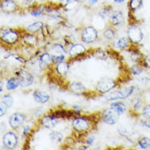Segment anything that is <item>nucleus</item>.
<instances>
[{"instance_id":"nucleus-7","label":"nucleus","mask_w":150,"mask_h":150,"mask_svg":"<svg viewBox=\"0 0 150 150\" xmlns=\"http://www.w3.org/2000/svg\"><path fill=\"white\" fill-rule=\"evenodd\" d=\"M81 40L86 44H92L98 39V32L95 27L92 25H87L82 30L81 32Z\"/></svg>"},{"instance_id":"nucleus-19","label":"nucleus","mask_w":150,"mask_h":150,"mask_svg":"<svg viewBox=\"0 0 150 150\" xmlns=\"http://www.w3.org/2000/svg\"><path fill=\"white\" fill-rule=\"evenodd\" d=\"M145 105L144 98L141 97H135L131 101V110L134 112V113L139 114L141 112L144 106Z\"/></svg>"},{"instance_id":"nucleus-27","label":"nucleus","mask_w":150,"mask_h":150,"mask_svg":"<svg viewBox=\"0 0 150 150\" xmlns=\"http://www.w3.org/2000/svg\"><path fill=\"white\" fill-rule=\"evenodd\" d=\"M110 108L117 112L119 115H122L123 113H125L126 111V106L124 103L122 102H113L111 103Z\"/></svg>"},{"instance_id":"nucleus-3","label":"nucleus","mask_w":150,"mask_h":150,"mask_svg":"<svg viewBox=\"0 0 150 150\" xmlns=\"http://www.w3.org/2000/svg\"><path fill=\"white\" fill-rule=\"evenodd\" d=\"M21 39L19 32L12 28H4L1 30V41L8 45H14L18 43Z\"/></svg>"},{"instance_id":"nucleus-2","label":"nucleus","mask_w":150,"mask_h":150,"mask_svg":"<svg viewBox=\"0 0 150 150\" xmlns=\"http://www.w3.org/2000/svg\"><path fill=\"white\" fill-rule=\"evenodd\" d=\"M135 86L134 85H129L127 87L122 88V89L114 90L109 93L105 97V99L108 102L117 101V100H123L130 97L134 93Z\"/></svg>"},{"instance_id":"nucleus-14","label":"nucleus","mask_w":150,"mask_h":150,"mask_svg":"<svg viewBox=\"0 0 150 150\" xmlns=\"http://www.w3.org/2000/svg\"><path fill=\"white\" fill-rule=\"evenodd\" d=\"M87 49L84 45L80 43H76L73 44L70 47L68 54L71 58H76V57H81L86 53Z\"/></svg>"},{"instance_id":"nucleus-29","label":"nucleus","mask_w":150,"mask_h":150,"mask_svg":"<svg viewBox=\"0 0 150 150\" xmlns=\"http://www.w3.org/2000/svg\"><path fill=\"white\" fill-rule=\"evenodd\" d=\"M138 145L141 149H150V138L147 136H141L138 139Z\"/></svg>"},{"instance_id":"nucleus-33","label":"nucleus","mask_w":150,"mask_h":150,"mask_svg":"<svg viewBox=\"0 0 150 150\" xmlns=\"http://www.w3.org/2000/svg\"><path fill=\"white\" fill-rule=\"evenodd\" d=\"M141 116L144 120H150V103L144 106L141 111Z\"/></svg>"},{"instance_id":"nucleus-40","label":"nucleus","mask_w":150,"mask_h":150,"mask_svg":"<svg viewBox=\"0 0 150 150\" xmlns=\"http://www.w3.org/2000/svg\"><path fill=\"white\" fill-rule=\"evenodd\" d=\"M31 130H32L31 126H29V125L25 126L24 128H23V130H22V135H23L24 137H26L27 135H29V134H30V133Z\"/></svg>"},{"instance_id":"nucleus-43","label":"nucleus","mask_w":150,"mask_h":150,"mask_svg":"<svg viewBox=\"0 0 150 150\" xmlns=\"http://www.w3.org/2000/svg\"><path fill=\"white\" fill-rule=\"evenodd\" d=\"M72 108H73V112L76 113V115H80L82 111V107L80 105H74Z\"/></svg>"},{"instance_id":"nucleus-44","label":"nucleus","mask_w":150,"mask_h":150,"mask_svg":"<svg viewBox=\"0 0 150 150\" xmlns=\"http://www.w3.org/2000/svg\"><path fill=\"white\" fill-rule=\"evenodd\" d=\"M98 2V0H87V4L89 7H93L94 5H96Z\"/></svg>"},{"instance_id":"nucleus-35","label":"nucleus","mask_w":150,"mask_h":150,"mask_svg":"<svg viewBox=\"0 0 150 150\" xmlns=\"http://www.w3.org/2000/svg\"><path fill=\"white\" fill-rule=\"evenodd\" d=\"M94 56L100 60H106L108 58V54L106 53L105 51L102 50L101 49H98L95 51Z\"/></svg>"},{"instance_id":"nucleus-15","label":"nucleus","mask_w":150,"mask_h":150,"mask_svg":"<svg viewBox=\"0 0 150 150\" xmlns=\"http://www.w3.org/2000/svg\"><path fill=\"white\" fill-rule=\"evenodd\" d=\"M53 55L48 52H45L40 55L39 57V67L41 70L48 69L50 66L53 64Z\"/></svg>"},{"instance_id":"nucleus-6","label":"nucleus","mask_w":150,"mask_h":150,"mask_svg":"<svg viewBox=\"0 0 150 150\" xmlns=\"http://www.w3.org/2000/svg\"><path fill=\"white\" fill-rule=\"evenodd\" d=\"M117 82L116 80L110 77H103L96 85L95 89L98 93H108L111 92L117 86Z\"/></svg>"},{"instance_id":"nucleus-30","label":"nucleus","mask_w":150,"mask_h":150,"mask_svg":"<svg viewBox=\"0 0 150 150\" xmlns=\"http://www.w3.org/2000/svg\"><path fill=\"white\" fill-rule=\"evenodd\" d=\"M113 10L111 6H104L102 8L99 9L98 11V16H100L103 19H106L107 17H109L110 14L112 13Z\"/></svg>"},{"instance_id":"nucleus-36","label":"nucleus","mask_w":150,"mask_h":150,"mask_svg":"<svg viewBox=\"0 0 150 150\" xmlns=\"http://www.w3.org/2000/svg\"><path fill=\"white\" fill-rule=\"evenodd\" d=\"M65 54H54L52 57V59H53V65H56L57 63L65 61Z\"/></svg>"},{"instance_id":"nucleus-38","label":"nucleus","mask_w":150,"mask_h":150,"mask_svg":"<svg viewBox=\"0 0 150 150\" xmlns=\"http://www.w3.org/2000/svg\"><path fill=\"white\" fill-rule=\"evenodd\" d=\"M76 0H59V4L62 8H67L68 5L73 4Z\"/></svg>"},{"instance_id":"nucleus-16","label":"nucleus","mask_w":150,"mask_h":150,"mask_svg":"<svg viewBox=\"0 0 150 150\" xmlns=\"http://www.w3.org/2000/svg\"><path fill=\"white\" fill-rule=\"evenodd\" d=\"M32 96L34 100L40 104H45L46 103H48L50 99V95L49 93L43 90H40V89L35 90L33 92Z\"/></svg>"},{"instance_id":"nucleus-13","label":"nucleus","mask_w":150,"mask_h":150,"mask_svg":"<svg viewBox=\"0 0 150 150\" xmlns=\"http://www.w3.org/2000/svg\"><path fill=\"white\" fill-rule=\"evenodd\" d=\"M110 25L116 27L124 23L125 16L121 10H113L108 17Z\"/></svg>"},{"instance_id":"nucleus-26","label":"nucleus","mask_w":150,"mask_h":150,"mask_svg":"<svg viewBox=\"0 0 150 150\" xmlns=\"http://www.w3.org/2000/svg\"><path fill=\"white\" fill-rule=\"evenodd\" d=\"M116 35H117L116 30H115L113 26H112V25L107 27V28L103 30V38L105 39L106 40L108 41L113 40L114 39L116 38Z\"/></svg>"},{"instance_id":"nucleus-11","label":"nucleus","mask_w":150,"mask_h":150,"mask_svg":"<svg viewBox=\"0 0 150 150\" xmlns=\"http://www.w3.org/2000/svg\"><path fill=\"white\" fill-rule=\"evenodd\" d=\"M25 115L22 112H14L12 113L8 119L9 126L12 130H17L21 126H23L25 122Z\"/></svg>"},{"instance_id":"nucleus-18","label":"nucleus","mask_w":150,"mask_h":150,"mask_svg":"<svg viewBox=\"0 0 150 150\" xmlns=\"http://www.w3.org/2000/svg\"><path fill=\"white\" fill-rule=\"evenodd\" d=\"M21 41L25 45L30 46V47L36 45L37 41H38V39L35 36V35L28 32V31L25 32L22 35H21Z\"/></svg>"},{"instance_id":"nucleus-45","label":"nucleus","mask_w":150,"mask_h":150,"mask_svg":"<svg viewBox=\"0 0 150 150\" xmlns=\"http://www.w3.org/2000/svg\"><path fill=\"white\" fill-rule=\"evenodd\" d=\"M114 3H116V4H122V3H124V2H126V0H113Z\"/></svg>"},{"instance_id":"nucleus-24","label":"nucleus","mask_w":150,"mask_h":150,"mask_svg":"<svg viewBox=\"0 0 150 150\" xmlns=\"http://www.w3.org/2000/svg\"><path fill=\"white\" fill-rule=\"evenodd\" d=\"M144 5V0H129L128 1V8L129 12L134 13L142 8Z\"/></svg>"},{"instance_id":"nucleus-37","label":"nucleus","mask_w":150,"mask_h":150,"mask_svg":"<svg viewBox=\"0 0 150 150\" xmlns=\"http://www.w3.org/2000/svg\"><path fill=\"white\" fill-rule=\"evenodd\" d=\"M141 65L144 68L150 70V53H148V54L144 56L142 62H141Z\"/></svg>"},{"instance_id":"nucleus-42","label":"nucleus","mask_w":150,"mask_h":150,"mask_svg":"<svg viewBox=\"0 0 150 150\" xmlns=\"http://www.w3.org/2000/svg\"><path fill=\"white\" fill-rule=\"evenodd\" d=\"M35 4V0H23V2H22V5L25 6L26 8H28V9L30 7H32Z\"/></svg>"},{"instance_id":"nucleus-31","label":"nucleus","mask_w":150,"mask_h":150,"mask_svg":"<svg viewBox=\"0 0 150 150\" xmlns=\"http://www.w3.org/2000/svg\"><path fill=\"white\" fill-rule=\"evenodd\" d=\"M144 67H143L141 64H139V63H136L133 65L131 67H130V72L133 76H138L139 75H141L144 71Z\"/></svg>"},{"instance_id":"nucleus-22","label":"nucleus","mask_w":150,"mask_h":150,"mask_svg":"<svg viewBox=\"0 0 150 150\" xmlns=\"http://www.w3.org/2000/svg\"><path fill=\"white\" fill-rule=\"evenodd\" d=\"M68 86H69L70 90L71 92H73L74 93H76V94L85 93L87 90L85 85L80 81H72L71 83H70Z\"/></svg>"},{"instance_id":"nucleus-34","label":"nucleus","mask_w":150,"mask_h":150,"mask_svg":"<svg viewBox=\"0 0 150 150\" xmlns=\"http://www.w3.org/2000/svg\"><path fill=\"white\" fill-rule=\"evenodd\" d=\"M53 49L57 54H65L67 53V50L64 48V46L59 43L54 44L53 46Z\"/></svg>"},{"instance_id":"nucleus-25","label":"nucleus","mask_w":150,"mask_h":150,"mask_svg":"<svg viewBox=\"0 0 150 150\" xmlns=\"http://www.w3.org/2000/svg\"><path fill=\"white\" fill-rule=\"evenodd\" d=\"M20 86V82L18 81V79L16 76H11L8 79V81L6 82V89L12 91L15 90Z\"/></svg>"},{"instance_id":"nucleus-41","label":"nucleus","mask_w":150,"mask_h":150,"mask_svg":"<svg viewBox=\"0 0 150 150\" xmlns=\"http://www.w3.org/2000/svg\"><path fill=\"white\" fill-rule=\"evenodd\" d=\"M94 140H95V137L93 135H89L88 138L86 139L85 140V143H86V145H89V146H92L94 143Z\"/></svg>"},{"instance_id":"nucleus-5","label":"nucleus","mask_w":150,"mask_h":150,"mask_svg":"<svg viewBox=\"0 0 150 150\" xmlns=\"http://www.w3.org/2000/svg\"><path fill=\"white\" fill-rule=\"evenodd\" d=\"M127 37L134 45H139L144 39V33L141 28L135 23H131L127 29Z\"/></svg>"},{"instance_id":"nucleus-20","label":"nucleus","mask_w":150,"mask_h":150,"mask_svg":"<svg viewBox=\"0 0 150 150\" xmlns=\"http://www.w3.org/2000/svg\"><path fill=\"white\" fill-rule=\"evenodd\" d=\"M70 68V65L68 62H61L59 63H57L55 65L54 69L56 71V73L61 77H64L67 76V74Z\"/></svg>"},{"instance_id":"nucleus-1","label":"nucleus","mask_w":150,"mask_h":150,"mask_svg":"<svg viewBox=\"0 0 150 150\" xmlns=\"http://www.w3.org/2000/svg\"><path fill=\"white\" fill-rule=\"evenodd\" d=\"M71 125L73 130L79 134H85L92 128V122L87 117L81 115L74 117Z\"/></svg>"},{"instance_id":"nucleus-39","label":"nucleus","mask_w":150,"mask_h":150,"mask_svg":"<svg viewBox=\"0 0 150 150\" xmlns=\"http://www.w3.org/2000/svg\"><path fill=\"white\" fill-rule=\"evenodd\" d=\"M8 107L1 102V104H0V117H3L5 116V114L7 112V109H8Z\"/></svg>"},{"instance_id":"nucleus-8","label":"nucleus","mask_w":150,"mask_h":150,"mask_svg":"<svg viewBox=\"0 0 150 150\" xmlns=\"http://www.w3.org/2000/svg\"><path fill=\"white\" fill-rule=\"evenodd\" d=\"M120 117H121V115H119L117 112H115L111 108L104 109L101 113L102 122L107 125H110V126L117 124Z\"/></svg>"},{"instance_id":"nucleus-12","label":"nucleus","mask_w":150,"mask_h":150,"mask_svg":"<svg viewBox=\"0 0 150 150\" xmlns=\"http://www.w3.org/2000/svg\"><path fill=\"white\" fill-rule=\"evenodd\" d=\"M59 118L56 117L55 116H53V114H47L43 116L40 119V126H44L46 129L52 130L53 128H55L59 122Z\"/></svg>"},{"instance_id":"nucleus-23","label":"nucleus","mask_w":150,"mask_h":150,"mask_svg":"<svg viewBox=\"0 0 150 150\" xmlns=\"http://www.w3.org/2000/svg\"><path fill=\"white\" fill-rule=\"evenodd\" d=\"M45 27V23L41 21H37L33 22L32 24L29 25L28 26L25 28L26 31H28L30 33H32V34H36L39 31L42 30V29Z\"/></svg>"},{"instance_id":"nucleus-9","label":"nucleus","mask_w":150,"mask_h":150,"mask_svg":"<svg viewBox=\"0 0 150 150\" xmlns=\"http://www.w3.org/2000/svg\"><path fill=\"white\" fill-rule=\"evenodd\" d=\"M18 144V137L17 134L12 131H7L3 136V144L4 148L7 149H14Z\"/></svg>"},{"instance_id":"nucleus-28","label":"nucleus","mask_w":150,"mask_h":150,"mask_svg":"<svg viewBox=\"0 0 150 150\" xmlns=\"http://www.w3.org/2000/svg\"><path fill=\"white\" fill-rule=\"evenodd\" d=\"M49 138L53 144H60L63 141V134L57 130H52L49 133Z\"/></svg>"},{"instance_id":"nucleus-4","label":"nucleus","mask_w":150,"mask_h":150,"mask_svg":"<svg viewBox=\"0 0 150 150\" xmlns=\"http://www.w3.org/2000/svg\"><path fill=\"white\" fill-rule=\"evenodd\" d=\"M14 76L18 79L20 82V86L22 88H28L34 83L33 75L25 68H18L15 70Z\"/></svg>"},{"instance_id":"nucleus-21","label":"nucleus","mask_w":150,"mask_h":150,"mask_svg":"<svg viewBox=\"0 0 150 150\" xmlns=\"http://www.w3.org/2000/svg\"><path fill=\"white\" fill-rule=\"evenodd\" d=\"M29 12L34 17H40L41 15L45 14V5L36 4L35 3L32 7L29 8Z\"/></svg>"},{"instance_id":"nucleus-32","label":"nucleus","mask_w":150,"mask_h":150,"mask_svg":"<svg viewBox=\"0 0 150 150\" xmlns=\"http://www.w3.org/2000/svg\"><path fill=\"white\" fill-rule=\"evenodd\" d=\"M1 102L7 106L8 108H10L13 105V98H12V96L10 93L9 94L8 93V94H5V95H4L2 97Z\"/></svg>"},{"instance_id":"nucleus-17","label":"nucleus","mask_w":150,"mask_h":150,"mask_svg":"<svg viewBox=\"0 0 150 150\" xmlns=\"http://www.w3.org/2000/svg\"><path fill=\"white\" fill-rule=\"evenodd\" d=\"M134 45L130 42L128 37L123 36L119 38L116 42V48L121 50H130Z\"/></svg>"},{"instance_id":"nucleus-10","label":"nucleus","mask_w":150,"mask_h":150,"mask_svg":"<svg viewBox=\"0 0 150 150\" xmlns=\"http://www.w3.org/2000/svg\"><path fill=\"white\" fill-rule=\"evenodd\" d=\"M0 9L6 14H12L18 12L21 9V6L15 0H1Z\"/></svg>"}]
</instances>
